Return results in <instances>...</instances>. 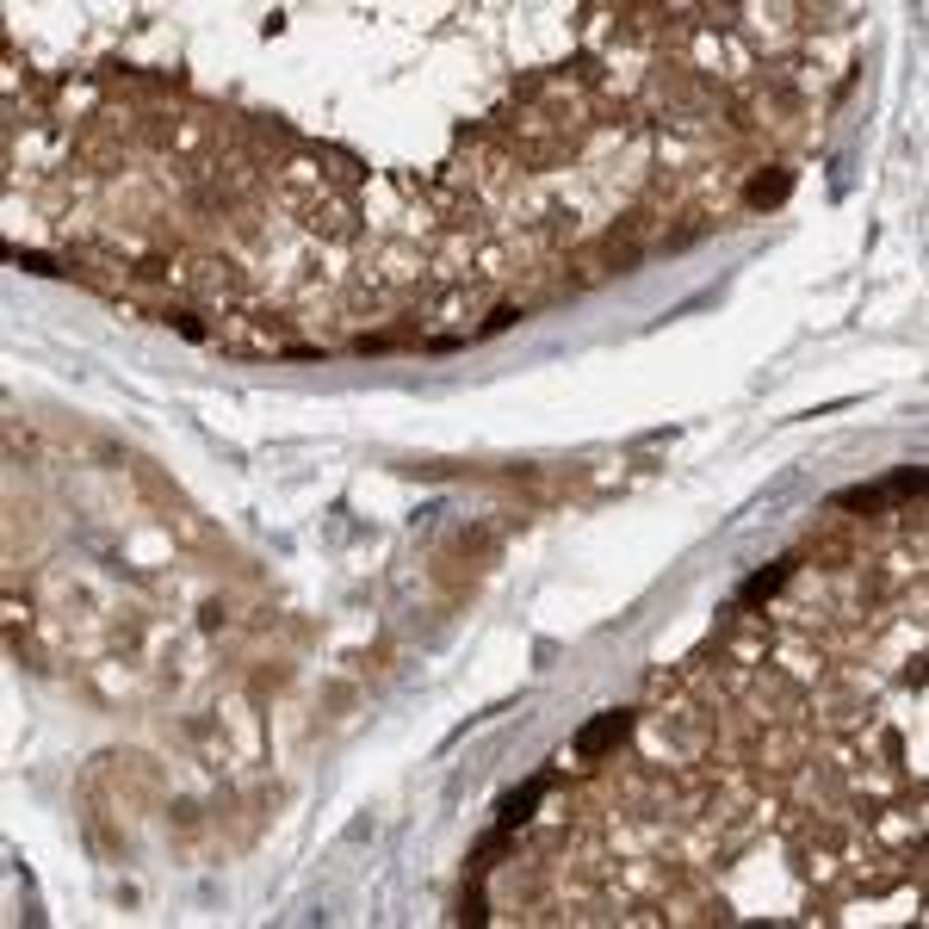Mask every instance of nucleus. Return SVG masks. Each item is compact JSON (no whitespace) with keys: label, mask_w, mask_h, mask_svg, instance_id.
<instances>
[{"label":"nucleus","mask_w":929,"mask_h":929,"mask_svg":"<svg viewBox=\"0 0 929 929\" xmlns=\"http://www.w3.org/2000/svg\"><path fill=\"white\" fill-rule=\"evenodd\" d=\"M923 489V472H892V477H880V484H868V489H842L837 496V508H856V515H874V508H886V502H905V496H917Z\"/></svg>","instance_id":"f257e3e1"},{"label":"nucleus","mask_w":929,"mask_h":929,"mask_svg":"<svg viewBox=\"0 0 929 929\" xmlns=\"http://www.w3.org/2000/svg\"><path fill=\"white\" fill-rule=\"evenodd\" d=\"M626 731H633V713H626V707L595 713V719L583 725V731H576V744H570V750H576V763H602V756L614 750V744L626 738Z\"/></svg>","instance_id":"f03ea898"},{"label":"nucleus","mask_w":929,"mask_h":929,"mask_svg":"<svg viewBox=\"0 0 929 929\" xmlns=\"http://www.w3.org/2000/svg\"><path fill=\"white\" fill-rule=\"evenodd\" d=\"M546 794H552V768H546V775H533V781L521 787V794H508V799H502V811H496V830H502V837H508L515 825H527V818H533V806H539Z\"/></svg>","instance_id":"7ed1b4c3"},{"label":"nucleus","mask_w":929,"mask_h":929,"mask_svg":"<svg viewBox=\"0 0 929 929\" xmlns=\"http://www.w3.org/2000/svg\"><path fill=\"white\" fill-rule=\"evenodd\" d=\"M794 564L799 558H775V564H768V570H756L750 576V583H744V602H768V595H775V589H781V583H787V576H794Z\"/></svg>","instance_id":"20e7f679"},{"label":"nucleus","mask_w":929,"mask_h":929,"mask_svg":"<svg viewBox=\"0 0 929 929\" xmlns=\"http://www.w3.org/2000/svg\"><path fill=\"white\" fill-rule=\"evenodd\" d=\"M787 186H794V174H768V180H750V192H744V199H750V205H781Z\"/></svg>","instance_id":"39448f33"},{"label":"nucleus","mask_w":929,"mask_h":929,"mask_svg":"<svg viewBox=\"0 0 929 929\" xmlns=\"http://www.w3.org/2000/svg\"><path fill=\"white\" fill-rule=\"evenodd\" d=\"M515 316H521V310H515V304H502V310H496V316H489V323H484V335H496V329H508V323H515Z\"/></svg>","instance_id":"423d86ee"}]
</instances>
